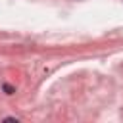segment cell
<instances>
[{"label":"cell","mask_w":123,"mask_h":123,"mask_svg":"<svg viewBox=\"0 0 123 123\" xmlns=\"http://www.w3.org/2000/svg\"><path fill=\"white\" fill-rule=\"evenodd\" d=\"M4 90H6L8 94H13V92H15V88H13L12 85H4Z\"/></svg>","instance_id":"1"},{"label":"cell","mask_w":123,"mask_h":123,"mask_svg":"<svg viewBox=\"0 0 123 123\" xmlns=\"http://www.w3.org/2000/svg\"><path fill=\"white\" fill-rule=\"evenodd\" d=\"M4 121H6V123H13V121H17V119H15V117H6Z\"/></svg>","instance_id":"2"}]
</instances>
